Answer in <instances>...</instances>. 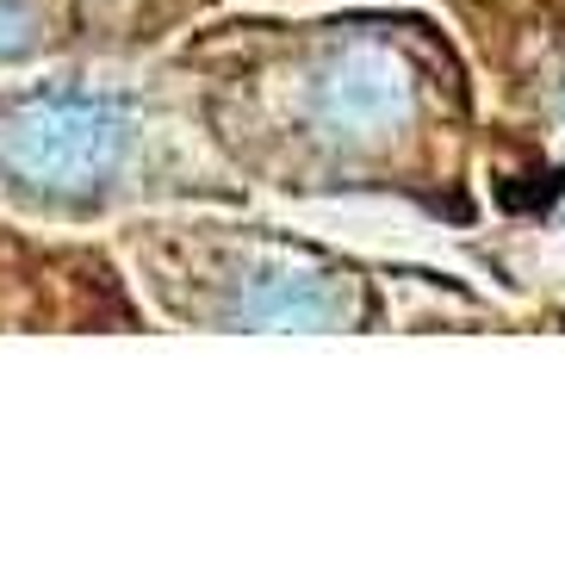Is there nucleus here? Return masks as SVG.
Wrapping results in <instances>:
<instances>
[{"label": "nucleus", "instance_id": "f257e3e1", "mask_svg": "<svg viewBox=\"0 0 565 565\" xmlns=\"http://www.w3.org/2000/svg\"><path fill=\"white\" fill-rule=\"evenodd\" d=\"M131 150V113L100 94H38L0 125V168L38 200H82Z\"/></svg>", "mask_w": 565, "mask_h": 565}, {"label": "nucleus", "instance_id": "7ed1b4c3", "mask_svg": "<svg viewBox=\"0 0 565 565\" xmlns=\"http://www.w3.org/2000/svg\"><path fill=\"white\" fill-rule=\"evenodd\" d=\"M25 51H32V13H25V0H0V63Z\"/></svg>", "mask_w": 565, "mask_h": 565}, {"label": "nucleus", "instance_id": "f03ea898", "mask_svg": "<svg viewBox=\"0 0 565 565\" xmlns=\"http://www.w3.org/2000/svg\"><path fill=\"white\" fill-rule=\"evenodd\" d=\"M411 113V68L392 44H342L311 75V118L330 143H366L385 137Z\"/></svg>", "mask_w": 565, "mask_h": 565}]
</instances>
